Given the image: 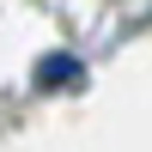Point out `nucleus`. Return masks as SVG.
<instances>
[{"mask_svg": "<svg viewBox=\"0 0 152 152\" xmlns=\"http://www.w3.org/2000/svg\"><path fill=\"white\" fill-rule=\"evenodd\" d=\"M73 79H85V67L73 55H49L43 67H37V91H55V85H73Z\"/></svg>", "mask_w": 152, "mask_h": 152, "instance_id": "obj_1", "label": "nucleus"}]
</instances>
